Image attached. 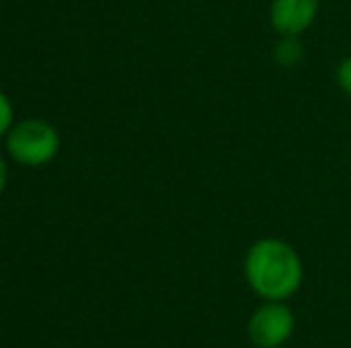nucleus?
<instances>
[{
  "mask_svg": "<svg viewBox=\"0 0 351 348\" xmlns=\"http://www.w3.org/2000/svg\"><path fill=\"white\" fill-rule=\"evenodd\" d=\"M244 277L261 301H287L301 289L304 263L285 239L265 237L246 251Z\"/></svg>",
  "mask_w": 351,
  "mask_h": 348,
  "instance_id": "nucleus-1",
  "label": "nucleus"
},
{
  "mask_svg": "<svg viewBox=\"0 0 351 348\" xmlns=\"http://www.w3.org/2000/svg\"><path fill=\"white\" fill-rule=\"evenodd\" d=\"M60 148V136L53 124L43 120H24L14 124L8 134V153L22 165L51 163Z\"/></svg>",
  "mask_w": 351,
  "mask_h": 348,
  "instance_id": "nucleus-2",
  "label": "nucleus"
},
{
  "mask_svg": "<svg viewBox=\"0 0 351 348\" xmlns=\"http://www.w3.org/2000/svg\"><path fill=\"white\" fill-rule=\"evenodd\" d=\"M296 317L287 301H263L246 322V336L256 348H280L291 339Z\"/></svg>",
  "mask_w": 351,
  "mask_h": 348,
  "instance_id": "nucleus-3",
  "label": "nucleus"
},
{
  "mask_svg": "<svg viewBox=\"0 0 351 348\" xmlns=\"http://www.w3.org/2000/svg\"><path fill=\"white\" fill-rule=\"evenodd\" d=\"M318 0H273L270 3V27L285 36L299 38L313 27L318 17Z\"/></svg>",
  "mask_w": 351,
  "mask_h": 348,
  "instance_id": "nucleus-4",
  "label": "nucleus"
},
{
  "mask_svg": "<svg viewBox=\"0 0 351 348\" xmlns=\"http://www.w3.org/2000/svg\"><path fill=\"white\" fill-rule=\"evenodd\" d=\"M273 53H275V60H278L282 67H296L304 60V46H301V41L294 36L280 38V43L275 46Z\"/></svg>",
  "mask_w": 351,
  "mask_h": 348,
  "instance_id": "nucleus-5",
  "label": "nucleus"
},
{
  "mask_svg": "<svg viewBox=\"0 0 351 348\" xmlns=\"http://www.w3.org/2000/svg\"><path fill=\"white\" fill-rule=\"evenodd\" d=\"M10 129H12V103L0 91V136L10 134Z\"/></svg>",
  "mask_w": 351,
  "mask_h": 348,
  "instance_id": "nucleus-6",
  "label": "nucleus"
},
{
  "mask_svg": "<svg viewBox=\"0 0 351 348\" xmlns=\"http://www.w3.org/2000/svg\"><path fill=\"white\" fill-rule=\"evenodd\" d=\"M335 79H337V86L351 98V55H347L337 65V75H335Z\"/></svg>",
  "mask_w": 351,
  "mask_h": 348,
  "instance_id": "nucleus-7",
  "label": "nucleus"
},
{
  "mask_svg": "<svg viewBox=\"0 0 351 348\" xmlns=\"http://www.w3.org/2000/svg\"><path fill=\"white\" fill-rule=\"evenodd\" d=\"M5 184H8V168H5L3 158H0V193H3Z\"/></svg>",
  "mask_w": 351,
  "mask_h": 348,
  "instance_id": "nucleus-8",
  "label": "nucleus"
}]
</instances>
